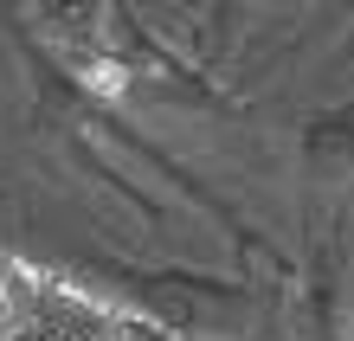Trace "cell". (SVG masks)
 <instances>
[{"instance_id":"obj_1","label":"cell","mask_w":354,"mask_h":341,"mask_svg":"<svg viewBox=\"0 0 354 341\" xmlns=\"http://www.w3.org/2000/svg\"><path fill=\"white\" fill-rule=\"evenodd\" d=\"M0 341H168L71 270L0 251Z\"/></svg>"}]
</instances>
